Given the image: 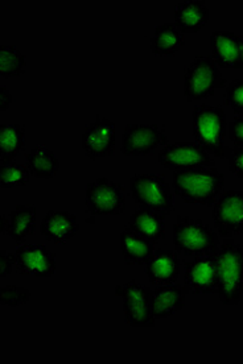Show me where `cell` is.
I'll use <instances>...</instances> for the list:
<instances>
[{
	"label": "cell",
	"mask_w": 243,
	"mask_h": 364,
	"mask_svg": "<svg viewBox=\"0 0 243 364\" xmlns=\"http://www.w3.org/2000/svg\"><path fill=\"white\" fill-rule=\"evenodd\" d=\"M12 102H14V97H12L11 91L7 87H1V90H0V109L7 111Z\"/></svg>",
	"instance_id": "33"
},
{
	"label": "cell",
	"mask_w": 243,
	"mask_h": 364,
	"mask_svg": "<svg viewBox=\"0 0 243 364\" xmlns=\"http://www.w3.org/2000/svg\"><path fill=\"white\" fill-rule=\"evenodd\" d=\"M31 300V291L19 285H7L0 291V304L9 308H18Z\"/></svg>",
	"instance_id": "28"
},
{
	"label": "cell",
	"mask_w": 243,
	"mask_h": 364,
	"mask_svg": "<svg viewBox=\"0 0 243 364\" xmlns=\"http://www.w3.org/2000/svg\"><path fill=\"white\" fill-rule=\"evenodd\" d=\"M152 313L155 319L172 317L185 306L187 291L184 285H162L153 289Z\"/></svg>",
	"instance_id": "19"
},
{
	"label": "cell",
	"mask_w": 243,
	"mask_h": 364,
	"mask_svg": "<svg viewBox=\"0 0 243 364\" xmlns=\"http://www.w3.org/2000/svg\"><path fill=\"white\" fill-rule=\"evenodd\" d=\"M225 188V174L216 168H200L175 172L172 189L188 205L214 206Z\"/></svg>",
	"instance_id": "1"
},
{
	"label": "cell",
	"mask_w": 243,
	"mask_h": 364,
	"mask_svg": "<svg viewBox=\"0 0 243 364\" xmlns=\"http://www.w3.org/2000/svg\"><path fill=\"white\" fill-rule=\"evenodd\" d=\"M225 105L232 107L235 115H243V78L234 80L226 86Z\"/></svg>",
	"instance_id": "29"
},
{
	"label": "cell",
	"mask_w": 243,
	"mask_h": 364,
	"mask_svg": "<svg viewBox=\"0 0 243 364\" xmlns=\"http://www.w3.org/2000/svg\"><path fill=\"white\" fill-rule=\"evenodd\" d=\"M85 206L93 215H120L126 210V189L119 182L100 177L86 185Z\"/></svg>",
	"instance_id": "8"
},
{
	"label": "cell",
	"mask_w": 243,
	"mask_h": 364,
	"mask_svg": "<svg viewBox=\"0 0 243 364\" xmlns=\"http://www.w3.org/2000/svg\"><path fill=\"white\" fill-rule=\"evenodd\" d=\"M229 163H230V171L243 180V146H234L230 151L229 155Z\"/></svg>",
	"instance_id": "30"
},
{
	"label": "cell",
	"mask_w": 243,
	"mask_h": 364,
	"mask_svg": "<svg viewBox=\"0 0 243 364\" xmlns=\"http://www.w3.org/2000/svg\"><path fill=\"white\" fill-rule=\"evenodd\" d=\"M213 222L224 239L243 232V191H224L213 206Z\"/></svg>",
	"instance_id": "10"
},
{
	"label": "cell",
	"mask_w": 243,
	"mask_h": 364,
	"mask_svg": "<svg viewBox=\"0 0 243 364\" xmlns=\"http://www.w3.org/2000/svg\"><path fill=\"white\" fill-rule=\"evenodd\" d=\"M36 219L35 205H19L9 214L6 235L20 245L26 243L29 235H33L35 232Z\"/></svg>",
	"instance_id": "21"
},
{
	"label": "cell",
	"mask_w": 243,
	"mask_h": 364,
	"mask_svg": "<svg viewBox=\"0 0 243 364\" xmlns=\"http://www.w3.org/2000/svg\"><path fill=\"white\" fill-rule=\"evenodd\" d=\"M230 140L234 146H243V115H237L230 123Z\"/></svg>",
	"instance_id": "31"
},
{
	"label": "cell",
	"mask_w": 243,
	"mask_h": 364,
	"mask_svg": "<svg viewBox=\"0 0 243 364\" xmlns=\"http://www.w3.org/2000/svg\"><path fill=\"white\" fill-rule=\"evenodd\" d=\"M26 166L35 178L51 180L58 172L60 161L46 146H38L28 154Z\"/></svg>",
	"instance_id": "25"
},
{
	"label": "cell",
	"mask_w": 243,
	"mask_h": 364,
	"mask_svg": "<svg viewBox=\"0 0 243 364\" xmlns=\"http://www.w3.org/2000/svg\"><path fill=\"white\" fill-rule=\"evenodd\" d=\"M26 151V127L20 124L0 126V161L11 163Z\"/></svg>",
	"instance_id": "24"
},
{
	"label": "cell",
	"mask_w": 243,
	"mask_h": 364,
	"mask_svg": "<svg viewBox=\"0 0 243 364\" xmlns=\"http://www.w3.org/2000/svg\"><path fill=\"white\" fill-rule=\"evenodd\" d=\"M193 136L209 155L227 159L232 148L225 146L227 119L221 105L196 106L192 112Z\"/></svg>",
	"instance_id": "2"
},
{
	"label": "cell",
	"mask_w": 243,
	"mask_h": 364,
	"mask_svg": "<svg viewBox=\"0 0 243 364\" xmlns=\"http://www.w3.org/2000/svg\"><path fill=\"white\" fill-rule=\"evenodd\" d=\"M173 246L177 254L201 257L216 255L221 245L216 231L201 219L176 215L173 222Z\"/></svg>",
	"instance_id": "4"
},
{
	"label": "cell",
	"mask_w": 243,
	"mask_h": 364,
	"mask_svg": "<svg viewBox=\"0 0 243 364\" xmlns=\"http://www.w3.org/2000/svg\"><path fill=\"white\" fill-rule=\"evenodd\" d=\"M168 137L156 124H127L120 152L125 156L151 155L159 146H168Z\"/></svg>",
	"instance_id": "11"
},
{
	"label": "cell",
	"mask_w": 243,
	"mask_h": 364,
	"mask_svg": "<svg viewBox=\"0 0 243 364\" xmlns=\"http://www.w3.org/2000/svg\"><path fill=\"white\" fill-rule=\"evenodd\" d=\"M134 232L147 240L156 243L165 237L164 217L152 210L136 208L128 220V226Z\"/></svg>",
	"instance_id": "20"
},
{
	"label": "cell",
	"mask_w": 243,
	"mask_h": 364,
	"mask_svg": "<svg viewBox=\"0 0 243 364\" xmlns=\"http://www.w3.org/2000/svg\"><path fill=\"white\" fill-rule=\"evenodd\" d=\"M115 296L123 300L125 322L131 328H153L155 317L152 313L153 291L142 282H127L118 285Z\"/></svg>",
	"instance_id": "7"
},
{
	"label": "cell",
	"mask_w": 243,
	"mask_h": 364,
	"mask_svg": "<svg viewBox=\"0 0 243 364\" xmlns=\"http://www.w3.org/2000/svg\"><path fill=\"white\" fill-rule=\"evenodd\" d=\"M78 230L80 225L77 223V218L69 211L49 210L40 225V234L54 245L69 242Z\"/></svg>",
	"instance_id": "17"
},
{
	"label": "cell",
	"mask_w": 243,
	"mask_h": 364,
	"mask_svg": "<svg viewBox=\"0 0 243 364\" xmlns=\"http://www.w3.org/2000/svg\"><path fill=\"white\" fill-rule=\"evenodd\" d=\"M15 268V255L7 251H0V276L7 277Z\"/></svg>",
	"instance_id": "32"
},
{
	"label": "cell",
	"mask_w": 243,
	"mask_h": 364,
	"mask_svg": "<svg viewBox=\"0 0 243 364\" xmlns=\"http://www.w3.org/2000/svg\"><path fill=\"white\" fill-rule=\"evenodd\" d=\"M117 144L115 123L110 119L97 117L89 123L82 135V149L91 160L114 155Z\"/></svg>",
	"instance_id": "13"
},
{
	"label": "cell",
	"mask_w": 243,
	"mask_h": 364,
	"mask_svg": "<svg viewBox=\"0 0 243 364\" xmlns=\"http://www.w3.org/2000/svg\"><path fill=\"white\" fill-rule=\"evenodd\" d=\"M184 43V33H181L175 23H164L155 28L151 38V52L155 55H173L180 50Z\"/></svg>",
	"instance_id": "23"
},
{
	"label": "cell",
	"mask_w": 243,
	"mask_h": 364,
	"mask_svg": "<svg viewBox=\"0 0 243 364\" xmlns=\"http://www.w3.org/2000/svg\"><path fill=\"white\" fill-rule=\"evenodd\" d=\"M26 57L15 46H0V75L6 80L26 73Z\"/></svg>",
	"instance_id": "26"
},
{
	"label": "cell",
	"mask_w": 243,
	"mask_h": 364,
	"mask_svg": "<svg viewBox=\"0 0 243 364\" xmlns=\"http://www.w3.org/2000/svg\"><path fill=\"white\" fill-rule=\"evenodd\" d=\"M226 89V80L210 55H196L184 70V95L190 102L209 100Z\"/></svg>",
	"instance_id": "5"
},
{
	"label": "cell",
	"mask_w": 243,
	"mask_h": 364,
	"mask_svg": "<svg viewBox=\"0 0 243 364\" xmlns=\"http://www.w3.org/2000/svg\"><path fill=\"white\" fill-rule=\"evenodd\" d=\"M130 193L136 205L167 217L173 213V194L162 176L138 173L130 181Z\"/></svg>",
	"instance_id": "6"
},
{
	"label": "cell",
	"mask_w": 243,
	"mask_h": 364,
	"mask_svg": "<svg viewBox=\"0 0 243 364\" xmlns=\"http://www.w3.org/2000/svg\"><path fill=\"white\" fill-rule=\"evenodd\" d=\"M218 296L224 305H238L243 297V246L225 239L216 252Z\"/></svg>",
	"instance_id": "3"
},
{
	"label": "cell",
	"mask_w": 243,
	"mask_h": 364,
	"mask_svg": "<svg viewBox=\"0 0 243 364\" xmlns=\"http://www.w3.org/2000/svg\"><path fill=\"white\" fill-rule=\"evenodd\" d=\"M159 164L171 172L216 168L214 157L197 143H173L159 152Z\"/></svg>",
	"instance_id": "9"
},
{
	"label": "cell",
	"mask_w": 243,
	"mask_h": 364,
	"mask_svg": "<svg viewBox=\"0 0 243 364\" xmlns=\"http://www.w3.org/2000/svg\"><path fill=\"white\" fill-rule=\"evenodd\" d=\"M212 58L218 68L242 69L241 65V36L232 31H214L210 35Z\"/></svg>",
	"instance_id": "16"
},
{
	"label": "cell",
	"mask_w": 243,
	"mask_h": 364,
	"mask_svg": "<svg viewBox=\"0 0 243 364\" xmlns=\"http://www.w3.org/2000/svg\"><path fill=\"white\" fill-rule=\"evenodd\" d=\"M180 265L179 254L176 251L159 248L145 264V273L152 285H173L179 280Z\"/></svg>",
	"instance_id": "15"
},
{
	"label": "cell",
	"mask_w": 243,
	"mask_h": 364,
	"mask_svg": "<svg viewBox=\"0 0 243 364\" xmlns=\"http://www.w3.org/2000/svg\"><path fill=\"white\" fill-rule=\"evenodd\" d=\"M184 287L187 293L213 294L218 293L216 255L193 257L184 262Z\"/></svg>",
	"instance_id": "12"
},
{
	"label": "cell",
	"mask_w": 243,
	"mask_h": 364,
	"mask_svg": "<svg viewBox=\"0 0 243 364\" xmlns=\"http://www.w3.org/2000/svg\"><path fill=\"white\" fill-rule=\"evenodd\" d=\"M15 271L19 274L52 277L56 272V255L43 245H23L15 251Z\"/></svg>",
	"instance_id": "14"
},
{
	"label": "cell",
	"mask_w": 243,
	"mask_h": 364,
	"mask_svg": "<svg viewBox=\"0 0 243 364\" xmlns=\"http://www.w3.org/2000/svg\"><path fill=\"white\" fill-rule=\"evenodd\" d=\"M152 242L138 235L130 228H126L120 234V251L127 264L145 265L152 257Z\"/></svg>",
	"instance_id": "22"
},
{
	"label": "cell",
	"mask_w": 243,
	"mask_h": 364,
	"mask_svg": "<svg viewBox=\"0 0 243 364\" xmlns=\"http://www.w3.org/2000/svg\"><path fill=\"white\" fill-rule=\"evenodd\" d=\"M239 58H241V65H242L243 69V36H241V55H239Z\"/></svg>",
	"instance_id": "34"
},
{
	"label": "cell",
	"mask_w": 243,
	"mask_h": 364,
	"mask_svg": "<svg viewBox=\"0 0 243 364\" xmlns=\"http://www.w3.org/2000/svg\"><path fill=\"white\" fill-rule=\"evenodd\" d=\"M209 16L210 14L205 6V1L201 0L180 1L175 7V26L184 35L200 32L207 26Z\"/></svg>",
	"instance_id": "18"
},
{
	"label": "cell",
	"mask_w": 243,
	"mask_h": 364,
	"mask_svg": "<svg viewBox=\"0 0 243 364\" xmlns=\"http://www.w3.org/2000/svg\"><path fill=\"white\" fill-rule=\"evenodd\" d=\"M31 172L27 166L19 164V163H7L1 164V172H0V188L1 189H14L26 186L29 182Z\"/></svg>",
	"instance_id": "27"
}]
</instances>
